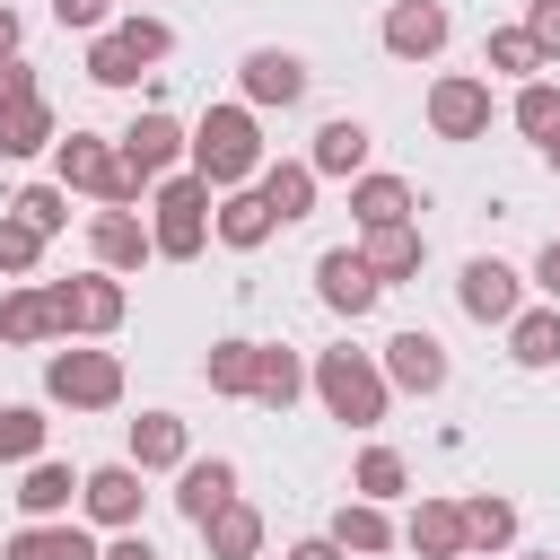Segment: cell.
<instances>
[{
  "label": "cell",
  "instance_id": "6da1fadb",
  "mask_svg": "<svg viewBox=\"0 0 560 560\" xmlns=\"http://www.w3.org/2000/svg\"><path fill=\"white\" fill-rule=\"evenodd\" d=\"M271 158H262V122H254V105H210L201 122H192V175L210 184V192H236V184H254Z\"/></svg>",
  "mask_w": 560,
  "mask_h": 560
},
{
  "label": "cell",
  "instance_id": "7a4b0ae2",
  "mask_svg": "<svg viewBox=\"0 0 560 560\" xmlns=\"http://www.w3.org/2000/svg\"><path fill=\"white\" fill-rule=\"evenodd\" d=\"M315 394H324V411L341 420V429H376L385 420V402H394V385H385V359L376 350H315Z\"/></svg>",
  "mask_w": 560,
  "mask_h": 560
},
{
  "label": "cell",
  "instance_id": "3957f363",
  "mask_svg": "<svg viewBox=\"0 0 560 560\" xmlns=\"http://www.w3.org/2000/svg\"><path fill=\"white\" fill-rule=\"evenodd\" d=\"M210 210H219V192L184 166V175H158L149 184V236H158V262H192L201 245H210Z\"/></svg>",
  "mask_w": 560,
  "mask_h": 560
},
{
  "label": "cell",
  "instance_id": "277c9868",
  "mask_svg": "<svg viewBox=\"0 0 560 560\" xmlns=\"http://www.w3.org/2000/svg\"><path fill=\"white\" fill-rule=\"evenodd\" d=\"M52 166H61V184L88 192L96 210H131V201H140V184H131V166H122V140L61 131V140H52Z\"/></svg>",
  "mask_w": 560,
  "mask_h": 560
},
{
  "label": "cell",
  "instance_id": "5b68a950",
  "mask_svg": "<svg viewBox=\"0 0 560 560\" xmlns=\"http://www.w3.org/2000/svg\"><path fill=\"white\" fill-rule=\"evenodd\" d=\"M52 289V324H61V341H105L122 315H131V298H122V271H79V280H44Z\"/></svg>",
  "mask_w": 560,
  "mask_h": 560
},
{
  "label": "cell",
  "instance_id": "8992f818",
  "mask_svg": "<svg viewBox=\"0 0 560 560\" xmlns=\"http://www.w3.org/2000/svg\"><path fill=\"white\" fill-rule=\"evenodd\" d=\"M44 394H52L61 411H114V402H122V359H114V350L70 341V350H52V359H44Z\"/></svg>",
  "mask_w": 560,
  "mask_h": 560
},
{
  "label": "cell",
  "instance_id": "52a82bcc",
  "mask_svg": "<svg viewBox=\"0 0 560 560\" xmlns=\"http://www.w3.org/2000/svg\"><path fill=\"white\" fill-rule=\"evenodd\" d=\"M525 289H534V280H525L516 262L472 254V262H464V280H455V306H464L472 324H499V332H508V324H516V306H525Z\"/></svg>",
  "mask_w": 560,
  "mask_h": 560
},
{
  "label": "cell",
  "instance_id": "ba28073f",
  "mask_svg": "<svg viewBox=\"0 0 560 560\" xmlns=\"http://www.w3.org/2000/svg\"><path fill=\"white\" fill-rule=\"evenodd\" d=\"M236 96H245L254 114H289V105L306 96V61H298L289 44H254V52L236 61Z\"/></svg>",
  "mask_w": 560,
  "mask_h": 560
},
{
  "label": "cell",
  "instance_id": "9c48e42d",
  "mask_svg": "<svg viewBox=\"0 0 560 560\" xmlns=\"http://www.w3.org/2000/svg\"><path fill=\"white\" fill-rule=\"evenodd\" d=\"M175 158H192V131L175 122V114H131V131H122V166H131V184L149 192L158 175H175Z\"/></svg>",
  "mask_w": 560,
  "mask_h": 560
},
{
  "label": "cell",
  "instance_id": "30bf717a",
  "mask_svg": "<svg viewBox=\"0 0 560 560\" xmlns=\"http://www.w3.org/2000/svg\"><path fill=\"white\" fill-rule=\"evenodd\" d=\"M79 508H88V525H105V534H122V525H140V508H149V472L122 455V464H96L88 481H79Z\"/></svg>",
  "mask_w": 560,
  "mask_h": 560
},
{
  "label": "cell",
  "instance_id": "8fae6325",
  "mask_svg": "<svg viewBox=\"0 0 560 560\" xmlns=\"http://www.w3.org/2000/svg\"><path fill=\"white\" fill-rule=\"evenodd\" d=\"M429 131L438 140H481L490 131V79H472V70L429 79Z\"/></svg>",
  "mask_w": 560,
  "mask_h": 560
},
{
  "label": "cell",
  "instance_id": "7c38bea8",
  "mask_svg": "<svg viewBox=\"0 0 560 560\" xmlns=\"http://www.w3.org/2000/svg\"><path fill=\"white\" fill-rule=\"evenodd\" d=\"M315 298H324L332 315H368V306L385 298V280L368 271L359 245H324V254H315Z\"/></svg>",
  "mask_w": 560,
  "mask_h": 560
},
{
  "label": "cell",
  "instance_id": "4fadbf2b",
  "mask_svg": "<svg viewBox=\"0 0 560 560\" xmlns=\"http://www.w3.org/2000/svg\"><path fill=\"white\" fill-rule=\"evenodd\" d=\"M446 35H455L446 0H394V9H385V52H394V61H438Z\"/></svg>",
  "mask_w": 560,
  "mask_h": 560
},
{
  "label": "cell",
  "instance_id": "5bb4252c",
  "mask_svg": "<svg viewBox=\"0 0 560 560\" xmlns=\"http://www.w3.org/2000/svg\"><path fill=\"white\" fill-rule=\"evenodd\" d=\"M210 236H219L228 254H254V245H271V236H280V210L262 201V184H236V192H219Z\"/></svg>",
  "mask_w": 560,
  "mask_h": 560
},
{
  "label": "cell",
  "instance_id": "9a60e30c",
  "mask_svg": "<svg viewBox=\"0 0 560 560\" xmlns=\"http://www.w3.org/2000/svg\"><path fill=\"white\" fill-rule=\"evenodd\" d=\"M376 359H385V385L394 394H446V341L438 332H394Z\"/></svg>",
  "mask_w": 560,
  "mask_h": 560
},
{
  "label": "cell",
  "instance_id": "2e32d148",
  "mask_svg": "<svg viewBox=\"0 0 560 560\" xmlns=\"http://www.w3.org/2000/svg\"><path fill=\"white\" fill-rule=\"evenodd\" d=\"M88 254H96L105 271H140V262H158V236H149L140 210H96V219H88Z\"/></svg>",
  "mask_w": 560,
  "mask_h": 560
},
{
  "label": "cell",
  "instance_id": "e0dca14e",
  "mask_svg": "<svg viewBox=\"0 0 560 560\" xmlns=\"http://www.w3.org/2000/svg\"><path fill=\"white\" fill-rule=\"evenodd\" d=\"M0 560H105V542L88 534V525H70V516H26L9 542H0Z\"/></svg>",
  "mask_w": 560,
  "mask_h": 560
},
{
  "label": "cell",
  "instance_id": "ac0fdd59",
  "mask_svg": "<svg viewBox=\"0 0 560 560\" xmlns=\"http://www.w3.org/2000/svg\"><path fill=\"white\" fill-rule=\"evenodd\" d=\"M228 499H236V464H228V455H184V472H175V508H184V525H210Z\"/></svg>",
  "mask_w": 560,
  "mask_h": 560
},
{
  "label": "cell",
  "instance_id": "d6986e66",
  "mask_svg": "<svg viewBox=\"0 0 560 560\" xmlns=\"http://www.w3.org/2000/svg\"><path fill=\"white\" fill-rule=\"evenodd\" d=\"M368 149H376V131H368L359 114H332V122L315 131L306 166H315V175H341V184H359V175H368Z\"/></svg>",
  "mask_w": 560,
  "mask_h": 560
},
{
  "label": "cell",
  "instance_id": "ffe728a7",
  "mask_svg": "<svg viewBox=\"0 0 560 560\" xmlns=\"http://www.w3.org/2000/svg\"><path fill=\"white\" fill-rule=\"evenodd\" d=\"M79 481H88V472H70V464L35 455V464H18V490H9V499H18V516H35V525H44V516H70Z\"/></svg>",
  "mask_w": 560,
  "mask_h": 560
},
{
  "label": "cell",
  "instance_id": "44dd1931",
  "mask_svg": "<svg viewBox=\"0 0 560 560\" xmlns=\"http://www.w3.org/2000/svg\"><path fill=\"white\" fill-rule=\"evenodd\" d=\"M402 542H411L420 560H464V551H472V534H464V499H420L411 525H402Z\"/></svg>",
  "mask_w": 560,
  "mask_h": 560
},
{
  "label": "cell",
  "instance_id": "7402d4cb",
  "mask_svg": "<svg viewBox=\"0 0 560 560\" xmlns=\"http://www.w3.org/2000/svg\"><path fill=\"white\" fill-rule=\"evenodd\" d=\"M359 254H368V271L394 289V280H411V271L429 262V236H420V219H402V228H368Z\"/></svg>",
  "mask_w": 560,
  "mask_h": 560
},
{
  "label": "cell",
  "instance_id": "603a6c76",
  "mask_svg": "<svg viewBox=\"0 0 560 560\" xmlns=\"http://www.w3.org/2000/svg\"><path fill=\"white\" fill-rule=\"evenodd\" d=\"M254 184H262V201L280 210V228H298V219H315V184H324V175H315L306 158H271V166H262Z\"/></svg>",
  "mask_w": 560,
  "mask_h": 560
},
{
  "label": "cell",
  "instance_id": "cb8c5ba5",
  "mask_svg": "<svg viewBox=\"0 0 560 560\" xmlns=\"http://www.w3.org/2000/svg\"><path fill=\"white\" fill-rule=\"evenodd\" d=\"M411 210H420V192H411L402 175H359V184H350V219H359V236H368V228H402Z\"/></svg>",
  "mask_w": 560,
  "mask_h": 560
},
{
  "label": "cell",
  "instance_id": "d4e9b609",
  "mask_svg": "<svg viewBox=\"0 0 560 560\" xmlns=\"http://www.w3.org/2000/svg\"><path fill=\"white\" fill-rule=\"evenodd\" d=\"M184 455H192V438H184L175 411H140L131 420V464L140 472H184Z\"/></svg>",
  "mask_w": 560,
  "mask_h": 560
},
{
  "label": "cell",
  "instance_id": "484cf974",
  "mask_svg": "<svg viewBox=\"0 0 560 560\" xmlns=\"http://www.w3.org/2000/svg\"><path fill=\"white\" fill-rule=\"evenodd\" d=\"M61 324H52V289L44 280H18L9 298H0V341H18V350H35V341H52Z\"/></svg>",
  "mask_w": 560,
  "mask_h": 560
},
{
  "label": "cell",
  "instance_id": "4316f807",
  "mask_svg": "<svg viewBox=\"0 0 560 560\" xmlns=\"http://www.w3.org/2000/svg\"><path fill=\"white\" fill-rule=\"evenodd\" d=\"M254 368H262V341H210V359H201V385L210 394H228V402H254Z\"/></svg>",
  "mask_w": 560,
  "mask_h": 560
},
{
  "label": "cell",
  "instance_id": "83f0119b",
  "mask_svg": "<svg viewBox=\"0 0 560 560\" xmlns=\"http://www.w3.org/2000/svg\"><path fill=\"white\" fill-rule=\"evenodd\" d=\"M332 542H341V551H359V560H376V551L394 542V516H385V499H359V490H350V499L332 508Z\"/></svg>",
  "mask_w": 560,
  "mask_h": 560
},
{
  "label": "cell",
  "instance_id": "f1b7e54d",
  "mask_svg": "<svg viewBox=\"0 0 560 560\" xmlns=\"http://www.w3.org/2000/svg\"><path fill=\"white\" fill-rule=\"evenodd\" d=\"M61 140V114L44 105V96H26V105H0V158H44Z\"/></svg>",
  "mask_w": 560,
  "mask_h": 560
},
{
  "label": "cell",
  "instance_id": "f546056e",
  "mask_svg": "<svg viewBox=\"0 0 560 560\" xmlns=\"http://www.w3.org/2000/svg\"><path fill=\"white\" fill-rule=\"evenodd\" d=\"M508 359H516V368H560V306H551V298H542V306H516Z\"/></svg>",
  "mask_w": 560,
  "mask_h": 560
},
{
  "label": "cell",
  "instance_id": "4dcf8cb0",
  "mask_svg": "<svg viewBox=\"0 0 560 560\" xmlns=\"http://www.w3.org/2000/svg\"><path fill=\"white\" fill-rule=\"evenodd\" d=\"M306 385H315V368H306L298 350L262 341V368H254V402H262V411H289V402H298Z\"/></svg>",
  "mask_w": 560,
  "mask_h": 560
},
{
  "label": "cell",
  "instance_id": "1f68e13d",
  "mask_svg": "<svg viewBox=\"0 0 560 560\" xmlns=\"http://www.w3.org/2000/svg\"><path fill=\"white\" fill-rule=\"evenodd\" d=\"M481 70H490V79H516V88H525V79H542L551 61H542V44H534L525 26H490V44H481Z\"/></svg>",
  "mask_w": 560,
  "mask_h": 560
},
{
  "label": "cell",
  "instance_id": "d6a6232c",
  "mask_svg": "<svg viewBox=\"0 0 560 560\" xmlns=\"http://www.w3.org/2000/svg\"><path fill=\"white\" fill-rule=\"evenodd\" d=\"M201 542H210V560H254V551H262V516H254L245 499H228V508L201 525Z\"/></svg>",
  "mask_w": 560,
  "mask_h": 560
},
{
  "label": "cell",
  "instance_id": "836d02e7",
  "mask_svg": "<svg viewBox=\"0 0 560 560\" xmlns=\"http://www.w3.org/2000/svg\"><path fill=\"white\" fill-rule=\"evenodd\" d=\"M464 534H472V551H508V542H516V499L472 490V499H464Z\"/></svg>",
  "mask_w": 560,
  "mask_h": 560
},
{
  "label": "cell",
  "instance_id": "e575fe53",
  "mask_svg": "<svg viewBox=\"0 0 560 560\" xmlns=\"http://www.w3.org/2000/svg\"><path fill=\"white\" fill-rule=\"evenodd\" d=\"M44 438H52V420L35 402H0V464H35Z\"/></svg>",
  "mask_w": 560,
  "mask_h": 560
},
{
  "label": "cell",
  "instance_id": "d590c367",
  "mask_svg": "<svg viewBox=\"0 0 560 560\" xmlns=\"http://www.w3.org/2000/svg\"><path fill=\"white\" fill-rule=\"evenodd\" d=\"M140 70H149V61H140L114 26H105V35H88V79H96V88H140Z\"/></svg>",
  "mask_w": 560,
  "mask_h": 560
},
{
  "label": "cell",
  "instance_id": "8d00e7d4",
  "mask_svg": "<svg viewBox=\"0 0 560 560\" xmlns=\"http://www.w3.org/2000/svg\"><path fill=\"white\" fill-rule=\"evenodd\" d=\"M350 490H359V499H402V490H411V464H402L394 446H368V455L350 464Z\"/></svg>",
  "mask_w": 560,
  "mask_h": 560
},
{
  "label": "cell",
  "instance_id": "74e56055",
  "mask_svg": "<svg viewBox=\"0 0 560 560\" xmlns=\"http://www.w3.org/2000/svg\"><path fill=\"white\" fill-rule=\"evenodd\" d=\"M44 245H52L44 228H26L18 210H0V280H26V271L44 262Z\"/></svg>",
  "mask_w": 560,
  "mask_h": 560
},
{
  "label": "cell",
  "instance_id": "f35d334b",
  "mask_svg": "<svg viewBox=\"0 0 560 560\" xmlns=\"http://www.w3.org/2000/svg\"><path fill=\"white\" fill-rule=\"evenodd\" d=\"M508 114H516V131H525V140H551V131H560V88H551V79H525Z\"/></svg>",
  "mask_w": 560,
  "mask_h": 560
},
{
  "label": "cell",
  "instance_id": "ab89813d",
  "mask_svg": "<svg viewBox=\"0 0 560 560\" xmlns=\"http://www.w3.org/2000/svg\"><path fill=\"white\" fill-rule=\"evenodd\" d=\"M9 210H18L26 228H44V236H61V228H70V184H26V192H18Z\"/></svg>",
  "mask_w": 560,
  "mask_h": 560
},
{
  "label": "cell",
  "instance_id": "60d3db41",
  "mask_svg": "<svg viewBox=\"0 0 560 560\" xmlns=\"http://www.w3.org/2000/svg\"><path fill=\"white\" fill-rule=\"evenodd\" d=\"M114 35H122V44L140 52V61H166V52H175V26H166V18H149V9H131V18L114 26Z\"/></svg>",
  "mask_w": 560,
  "mask_h": 560
},
{
  "label": "cell",
  "instance_id": "b9f144b4",
  "mask_svg": "<svg viewBox=\"0 0 560 560\" xmlns=\"http://www.w3.org/2000/svg\"><path fill=\"white\" fill-rule=\"evenodd\" d=\"M105 18H114V0H52V26H70V35H105Z\"/></svg>",
  "mask_w": 560,
  "mask_h": 560
},
{
  "label": "cell",
  "instance_id": "7bdbcfd3",
  "mask_svg": "<svg viewBox=\"0 0 560 560\" xmlns=\"http://www.w3.org/2000/svg\"><path fill=\"white\" fill-rule=\"evenodd\" d=\"M525 35L542 44V61H560V0H525Z\"/></svg>",
  "mask_w": 560,
  "mask_h": 560
},
{
  "label": "cell",
  "instance_id": "ee69618b",
  "mask_svg": "<svg viewBox=\"0 0 560 560\" xmlns=\"http://www.w3.org/2000/svg\"><path fill=\"white\" fill-rule=\"evenodd\" d=\"M26 96H44V88H35V61L9 52V61H0V105H26Z\"/></svg>",
  "mask_w": 560,
  "mask_h": 560
},
{
  "label": "cell",
  "instance_id": "f6af8a7d",
  "mask_svg": "<svg viewBox=\"0 0 560 560\" xmlns=\"http://www.w3.org/2000/svg\"><path fill=\"white\" fill-rule=\"evenodd\" d=\"M534 289H542V298H551V306H560V236H551V245H542V254H534Z\"/></svg>",
  "mask_w": 560,
  "mask_h": 560
},
{
  "label": "cell",
  "instance_id": "bcb514c9",
  "mask_svg": "<svg viewBox=\"0 0 560 560\" xmlns=\"http://www.w3.org/2000/svg\"><path fill=\"white\" fill-rule=\"evenodd\" d=\"M105 560H158V542H149V534H140V525H122V534H114V542H105Z\"/></svg>",
  "mask_w": 560,
  "mask_h": 560
},
{
  "label": "cell",
  "instance_id": "7dc6e473",
  "mask_svg": "<svg viewBox=\"0 0 560 560\" xmlns=\"http://www.w3.org/2000/svg\"><path fill=\"white\" fill-rule=\"evenodd\" d=\"M280 560H350V551H341V542H332V534H306V542H289V551H280Z\"/></svg>",
  "mask_w": 560,
  "mask_h": 560
},
{
  "label": "cell",
  "instance_id": "c3c4849f",
  "mask_svg": "<svg viewBox=\"0 0 560 560\" xmlns=\"http://www.w3.org/2000/svg\"><path fill=\"white\" fill-rule=\"evenodd\" d=\"M9 52H18V9L0 0V61H9Z\"/></svg>",
  "mask_w": 560,
  "mask_h": 560
},
{
  "label": "cell",
  "instance_id": "681fc988",
  "mask_svg": "<svg viewBox=\"0 0 560 560\" xmlns=\"http://www.w3.org/2000/svg\"><path fill=\"white\" fill-rule=\"evenodd\" d=\"M542 158H551V175H560V131H551V140H542Z\"/></svg>",
  "mask_w": 560,
  "mask_h": 560
},
{
  "label": "cell",
  "instance_id": "f907efd6",
  "mask_svg": "<svg viewBox=\"0 0 560 560\" xmlns=\"http://www.w3.org/2000/svg\"><path fill=\"white\" fill-rule=\"evenodd\" d=\"M516 560H560V551H516Z\"/></svg>",
  "mask_w": 560,
  "mask_h": 560
}]
</instances>
